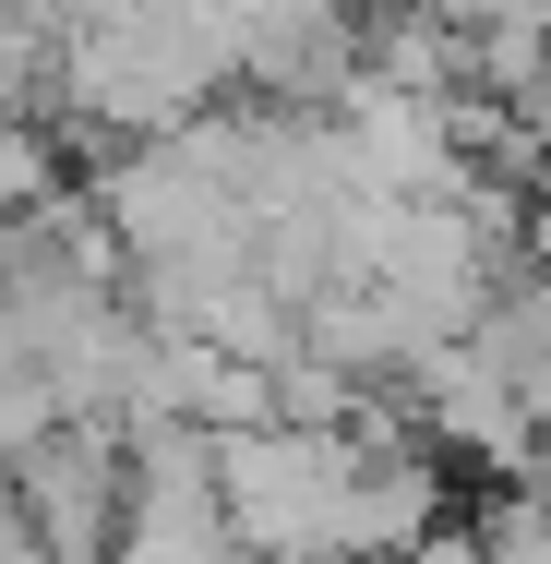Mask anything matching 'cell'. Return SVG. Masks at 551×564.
<instances>
[{"instance_id":"6da1fadb","label":"cell","mask_w":551,"mask_h":564,"mask_svg":"<svg viewBox=\"0 0 551 564\" xmlns=\"http://www.w3.org/2000/svg\"><path fill=\"white\" fill-rule=\"evenodd\" d=\"M348 480H360V409L348 421H240L217 433V492L252 564H348Z\"/></svg>"},{"instance_id":"7a4b0ae2","label":"cell","mask_w":551,"mask_h":564,"mask_svg":"<svg viewBox=\"0 0 551 564\" xmlns=\"http://www.w3.org/2000/svg\"><path fill=\"white\" fill-rule=\"evenodd\" d=\"M0 492L24 505V529H36L48 564H109L120 553V517H132V421L60 409L36 445L0 468Z\"/></svg>"}]
</instances>
